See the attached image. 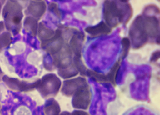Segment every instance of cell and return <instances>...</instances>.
Listing matches in <instances>:
<instances>
[{
    "label": "cell",
    "instance_id": "cell-1",
    "mask_svg": "<svg viewBox=\"0 0 160 115\" xmlns=\"http://www.w3.org/2000/svg\"><path fill=\"white\" fill-rule=\"evenodd\" d=\"M126 1L124 5L118 6L116 1L105 0L104 3L103 18L105 22L111 28L116 27L119 23H126L132 15V9Z\"/></svg>",
    "mask_w": 160,
    "mask_h": 115
},
{
    "label": "cell",
    "instance_id": "cell-2",
    "mask_svg": "<svg viewBox=\"0 0 160 115\" xmlns=\"http://www.w3.org/2000/svg\"><path fill=\"white\" fill-rule=\"evenodd\" d=\"M22 7L18 1H8L3 7L2 16L7 30L14 36L20 30L23 15Z\"/></svg>",
    "mask_w": 160,
    "mask_h": 115
},
{
    "label": "cell",
    "instance_id": "cell-3",
    "mask_svg": "<svg viewBox=\"0 0 160 115\" xmlns=\"http://www.w3.org/2000/svg\"><path fill=\"white\" fill-rule=\"evenodd\" d=\"M133 48H139L148 42L149 37L144 28L143 17L137 16L133 21L129 32Z\"/></svg>",
    "mask_w": 160,
    "mask_h": 115
},
{
    "label": "cell",
    "instance_id": "cell-4",
    "mask_svg": "<svg viewBox=\"0 0 160 115\" xmlns=\"http://www.w3.org/2000/svg\"><path fill=\"white\" fill-rule=\"evenodd\" d=\"M61 85L60 80L55 75L49 74L40 80L36 88L44 97L49 98L57 94Z\"/></svg>",
    "mask_w": 160,
    "mask_h": 115
},
{
    "label": "cell",
    "instance_id": "cell-5",
    "mask_svg": "<svg viewBox=\"0 0 160 115\" xmlns=\"http://www.w3.org/2000/svg\"><path fill=\"white\" fill-rule=\"evenodd\" d=\"M2 80L11 89L21 92H29L36 88L39 82V79L33 82H28L7 76H3Z\"/></svg>",
    "mask_w": 160,
    "mask_h": 115
},
{
    "label": "cell",
    "instance_id": "cell-6",
    "mask_svg": "<svg viewBox=\"0 0 160 115\" xmlns=\"http://www.w3.org/2000/svg\"><path fill=\"white\" fill-rule=\"evenodd\" d=\"M91 98V93L88 84L79 89L73 95V106L75 108L87 109L90 106Z\"/></svg>",
    "mask_w": 160,
    "mask_h": 115
},
{
    "label": "cell",
    "instance_id": "cell-7",
    "mask_svg": "<svg viewBox=\"0 0 160 115\" xmlns=\"http://www.w3.org/2000/svg\"><path fill=\"white\" fill-rule=\"evenodd\" d=\"M88 84L85 79L78 77L64 81L61 91L67 96L73 95L79 89Z\"/></svg>",
    "mask_w": 160,
    "mask_h": 115
},
{
    "label": "cell",
    "instance_id": "cell-8",
    "mask_svg": "<svg viewBox=\"0 0 160 115\" xmlns=\"http://www.w3.org/2000/svg\"><path fill=\"white\" fill-rule=\"evenodd\" d=\"M61 32L59 30L55 31L54 37L50 40L42 42L41 47L50 54L54 55L62 48L63 40L61 37Z\"/></svg>",
    "mask_w": 160,
    "mask_h": 115
},
{
    "label": "cell",
    "instance_id": "cell-9",
    "mask_svg": "<svg viewBox=\"0 0 160 115\" xmlns=\"http://www.w3.org/2000/svg\"><path fill=\"white\" fill-rule=\"evenodd\" d=\"M143 17L144 28L149 38H156L160 35L159 20L153 15H144Z\"/></svg>",
    "mask_w": 160,
    "mask_h": 115
},
{
    "label": "cell",
    "instance_id": "cell-10",
    "mask_svg": "<svg viewBox=\"0 0 160 115\" xmlns=\"http://www.w3.org/2000/svg\"><path fill=\"white\" fill-rule=\"evenodd\" d=\"M46 8V5L44 1H32L29 3L27 11L34 17L39 18L44 13Z\"/></svg>",
    "mask_w": 160,
    "mask_h": 115
},
{
    "label": "cell",
    "instance_id": "cell-11",
    "mask_svg": "<svg viewBox=\"0 0 160 115\" xmlns=\"http://www.w3.org/2000/svg\"><path fill=\"white\" fill-rule=\"evenodd\" d=\"M85 31L92 36L96 37L110 33L112 29L106 22H102L96 26L87 28Z\"/></svg>",
    "mask_w": 160,
    "mask_h": 115
},
{
    "label": "cell",
    "instance_id": "cell-12",
    "mask_svg": "<svg viewBox=\"0 0 160 115\" xmlns=\"http://www.w3.org/2000/svg\"><path fill=\"white\" fill-rule=\"evenodd\" d=\"M84 38V35L82 33L76 32L70 40L71 50L74 53L75 56L81 57L82 42Z\"/></svg>",
    "mask_w": 160,
    "mask_h": 115
},
{
    "label": "cell",
    "instance_id": "cell-13",
    "mask_svg": "<svg viewBox=\"0 0 160 115\" xmlns=\"http://www.w3.org/2000/svg\"><path fill=\"white\" fill-rule=\"evenodd\" d=\"M38 22L32 17L28 16L24 20V30L32 37H35L37 34L38 29Z\"/></svg>",
    "mask_w": 160,
    "mask_h": 115
},
{
    "label": "cell",
    "instance_id": "cell-14",
    "mask_svg": "<svg viewBox=\"0 0 160 115\" xmlns=\"http://www.w3.org/2000/svg\"><path fill=\"white\" fill-rule=\"evenodd\" d=\"M38 37L42 42L52 39L55 35V32L47 28L42 23H40L38 26Z\"/></svg>",
    "mask_w": 160,
    "mask_h": 115
},
{
    "label": "cell",
    "instance_id": "cell-15",
    "mask_svg": "<svg viewBox=\"0 0 160 115\" xmlns=\"http://www.w3.org/2000/svg\"><path fill=\"white\" fill-rule=\"evenodd\" d=\"M60 109L58 103L53 99L48 100L44 107L45 115H59Z\"/></svg>",
    "mask_w": 160,
    "mask_h": 115
},
{
    "label": "cell",
    "instance_id": "cell-16",
    "mask_svg": "<svg viewBox=\"0 0 160 115\" xmlns=\"http://www.w3.org/2000/svg\"><path fill=\"white\" fill-rule=\"evenodd\" d=\"M120 67V62L118 61L115 62L111 68L109 72L106 74L108 82L114 86L116 84V78Z\"/></svg>",
    "mask_w": 160,
    "mask_h": 115
},
{
    "label": "cell",
    "instance_id": "cell-17",
    "mask_svg": "<svg viewBox=\"0 0 160 115\" xmlns=\"http://www.w3.org/2000/svg\"><path fill=\"white\" fill-rule=\"evenodd\" d=\"M86 75L96 82L102 83L108 82L106 75L90 70H87Z\"/></svg>",
    "mask_w": 160,
    "mask_h": 115
},
{
    "label": "cell",
    "instance_id": "cell-18",
    "mask_svg": "<svg viewBox=\"0 0 160 115\" xmlns=\"http://www.w3.org/2000/svg\"><path fill=\"white\" fill-rule=\"evenodd\" d=\"M121 43L123 48L122 57L124 58L128 54L130 48V42L128 38L125 37L122 39Z\"/></svg>",
    "mask_w": 160,
    "mask_h": 115
},
{
    "label": "cell",
    "instance_id": "cell-19",
    "mask_svg": "<svg viewBox=\"0 0 160 115\" xmlns=\"http://www.w3.org/2000/svg\"><path fill=\"white\" fill-rule=\"evenodd\" d=\"M48 8L49 10L55 13L58 17H61V12L59 9L57 3L52 2L50 3Z\"/></svg>",
    "mask_w": 160,
    "mask_h": 115
},
{
    "label": "cell",
    "instance_id": "cell-20",
    "mask_svg": "<svg viewBox=\"0 0 160 115\" xmlns=\"http://www.w3.org/2000/svg\"><path fill=\"white\" fill-rule=\"evenodd\" d=\"M160 52L159 51H157L153 52L150 59L151 62H156L160 58Z\"/></svg>",
    "mask_w": 160,
    "mask_h": 115
},
{
    "label": "cell",
    "instance_id": "cell-21",
    "mask_svg": "<svg viewBox=\"0 0 160 115\" xmlns=\"http://www.w3.org/2000/svg\"><path fill=\"white\" fill-rule=\"evenodd\" d=\"M71 115H90L87 112L82 110H75Z\"/></svg>",
    "mask_w": 160,
    "mask_h": 115
},
{
    "label": "cell",
    "instance_id": "cell-22",
    "mask_svg": "<svg viewBox=\"0 0 160 115\" xmlns=\"http://www.w3.org/2000/svg\"><path fill=\"white\" fill-rule=\"evenodd\" d=\"M59 115H71V114L67 112H64L60 114Z\"/></svg>",
    "mask_w": 160,
    "mask_h": 115
},
{
    "label": "cell",
    "instance_id": "cell-23",
    "mask_svg": "<svg viewBox=\"0 0 160 115\" xmlns=\"http://www.w3.org/2000/svg\"><path fill=\"white\" fill-rule=\"evenodd\" d=\"M156 42L157 43L158 45L160 44V35L158 36L156 38Z\"/></svg>",
    "mask_w": 160,
    "mask_h": 115
},
{
    "label": "cell",
    "instance_id": "cell-24",
    "mask_svg": "<svg viewBox=\"0 0 160 115\" xmlns=\"http://www.w3.org/2000/svg\"><path fill=\"white\" fill-rule=\"evenodd\" d=\"M5 1H0V13L2 5L4 3Z\"/></svg>",
    "mask_w": 160,
    "mask_h": 115
}]
</instances>
